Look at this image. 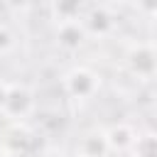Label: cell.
Returning <instances> with one entry per match:
<instances>
[{
  "instance_id": "cell-9",
  "label": "cell",
  "mask_w": 157,
  "mask_h": 157,
  "mask_svg": "<svg viewBox=\"0 0 157 157\" xmlns=\"http://www.w3.org/2000/svg\"><path fill=\"white\" fill-rule=\"evenodd\" d=\"M15 44H17V39H15V34L10 32V27L0 25V54L12 52V49H15Z\"/></svg>"
},
{
  "instance_id": "cell-11",
  "label": "cell",
  "mask_w": 157,
  "mask_h": 157,
  "mask_svg": "<svg viewBox=\"0 0 157 157\" xmlns=\"http://www.w3.org/2000/svg\"><path fill=\"white\" fill-rule=\"evenodd\" d=\"M137 5H140V7L145 10V15H150V17L155 15V0H140Z\"/></svg>"
},
{
  "instance_id": "cell-8",
  "label": "cell",
  "mask_w": 157,
  "mask_h": 157,
  "mask_svg": "<svg viewBox=\"0 0 157 157\" xmlns=\"http://www.w3.org/2000/svg\"><path fill=\"white\" fill-rule=\"evenodd\" d=\"M81 22H83L86 32H98V34H105L113 27V20H110V15L105 10H93L88 15V20H81Z\"/></svg>"
},
{
  "instance_id": "cell-4",
  "label": "cell",
  "mask_w": 157,
  "mask_h": 157,
  "mask_svg": "<svg viewBox=\"0 0 157 157\" xmlns=\"http://www.w3.org/2000/svg\"><path fill=\"white\" fill-rule=\"evenodd\" d=\"M103 135H105V142H108L110 152H128V150H132V145L137 140L135 128L128 125V123H118V125L103 130Z\"/></svg>"
},
{
  "instance_id": "cell-10",
  "label": "cell",
  "mask_w": 157,
  "mask_h": 157,
  "mask_svg": "<svg viewBox=\"0 0 157 157\" xmlns=\"http://www.w3.org/2000/svg\"><path fill=\"white\" fill-rule=\"evenodd\" d=\"M2 5H5L7 10H15V12H17V10H25V7L29 5V0H2Z\"/></svg>"
},
{
  "instance_id": "cell-12",
  "label": "cell",
  "mask_w": 157,
  "mask_h": 157,
  "mask_svg": "<svg viewBox=\"0 0 157 157\" xmlns=\"http://www.w3.org/2000/svg\"><path fill=\"white\" fill-rule=\"evenodd\" d=\"M5 93H7V86L2 83V86H0V105H2V101H5Z\"/></svg>"
},
{
  "instance_id": "cell-2",
  "label": "cell",
  "mask_w": 157,
  "mask_h": 157,
  "mask_svg": "<svg viewBox=\"0 0 157 157\" xmlns=\"http://www.w3.org/2000/svg\"><path fill=\"white\" fill-rule=\"evenodd\" d=\"M0 110L7 118H12V120L27 118L34 110V96H32V91L25 88V86H7V93H5V101H2Z\"/></svg>"
},
{
  "instance_id": "cell-1",
  "label": "cell",
  "mask_w": 157,
  "mask_h": 157,
  "mask_svg": "<svg viewBox=\"0 0 157 157\" xmlns=\"http://www.w3.org/2000/svg\"><path fill=\"white\" fill-rule=\"evenodd\" d=\"M101 88V76L88 66H74L64 74V91L76 101H91Z\"/></svg>"
},
{
  "instance_id": "cell-6",
  "label": "cell",
  "mask_w": 157,
  "mask_h": 157,
  "mask_svg": "<svg viewBox=\"0 0 157 157\" xmlns=\"http://www.w3.org/2000/svg\"><path fill=\"white\" fill-rule=\"evenodd\" d=\"M110 150H108V142H105V135L103 130H91L81 137L78 142V157H105Z\"/></svg>"
},
{
  "instance_id": "cell-7",
  "label": "cell",
  "mask_w": 157,
  "mask_h": 157,
  "mask_svg": "<svg viewBox=\"0 0 157 157\" xmlns=\"http://www.w3.org/2000/svg\"><path fill=\"white\" fill-rule=\"evenodd\" d=\"M52 12L59 22L81 20V0H52Z\"/></svg>"
},
{
  "instance_id": "cell-13",
  "label": "cell",
  "mask_w": 157,
  "mask_h": 157,
  "mask_svg": "<svg viewBox=\"0 0 157 157\" xmlns=\"http://www.w3.org/2000/svg\"><path fill=\"white\" fill-rule=\"evenodd\" d=\"M0 157H10V155H0Z\"/></svg>"
},
{
  "instance_id": "cell-3",
  "label": "cell",
  "mask_w": 157,
  "mask_h": 157,
  "mask_svg": "<svg viewBox=\"0 0 157 157\" xmlns=\"http://www.w3.org/2000/svg\"><path fill=\"white\" fill-rule=\"evenodd\" d=\"M128 66L137 78H152L155 76V49L150 42H137L128 52Z\"/></svg>"
},
{
  "instance_id": "cell-5",
  "label": "cell",
  "mask_w": 157,
  "mask_h": 157,
  "mask_svg": "<svg viewBox=\"0 0 157 157\" xmlns=\"http://www.w3.org/2000/svg\"><path fill=\"white\" fill-rule=\"evenodd\" d=\"M86 34H88V32H86V27H83L81 20L59 22V29H56V39H59V44H61L64 49H69V52L78 49V47L83 44Z\"/></svg>"
}]
</instances>
